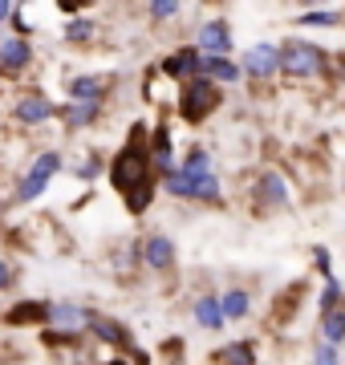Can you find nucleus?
I'll return each instance as SVG.
<instances>
[{
  "label": "nucleus",
  "instance_id": "nucleus-18",
  "mask_svg": "<svg viewBox=\"0 0 345 365\" xmlns=\"http://www.w3.org/2000/svg\"><path fill=\"white\" fill-rule=\"evenodd\" d=\"M150 163H155L159 175L175 167V146H171V130L167 126H155V134H150Z\"/></svg>",
  "mask_w": 345,
  "mask_h": 365
},
{
  "label": "nucleus",
  "instance_id": "nucleus-14",
  "mask_svg": "<svg viewBox=\"0 0 345 365\" xmlns=\"http://www.w3.org/2000/svg\"><path fill=\"white\" fill-rule=\"evenodd\" d=\"M200 73H207V78H215L220 86H236L240 73H244V66H236V61H227L224 53H203V66Z\"/></svg>",
  "mask_w": 345,
  "mask_h": 365
},
{
  "label": "nucleus",
  "instance_id": "nucleus-3",
  "mask_svg": "<svg viewBox=\"0 0 345 365\" xmlns=\"http://www.w3.org/2000/svg\"><path fill=\"white\" fill-rule=\"evenodd\" d=\"M215 106H220V86H215V78L195 73V78H187L179 86V114L187 122H203L207 114H215Z\"/></svg>",
  "mask_w": 345,
  "mask_h": 365
},
{
  "label": "nucleus",
  "instance_id": "nucleus-20",
  "mask_svg": "<svg viewBox=\"0 0 345 365\" xmlns=\"http://www.w3.org/2000/svg\"><path fill=\"white\" fill-rule=\"evenodd\" d=\"M163 187H167V195H175V199H195V175L187 167L163 170Z\"/></svg>",
  "mask_w": 345,
  "mask_h": 365
},
{
  "label": "nucleus",
  "instance_id": "nucleus-21",
  "mask_svg": "<svg viewBox=\"0 0 345 365\" xmlns=\"http://www.w3.org/2000/svg\"><path fill=\"white\" fill-rule=\"evenodd\" d=\"M212 361H220V365H252L256 349L248 345V341H232V345H224V349L212 353Z\"/></svg>",
  "mask_w": 345,
  "mask_h": 365
},
{
  "label": "nucleus",
  "instance_id": "nucleus-7",
  "mask_svg": "<svg viewBox=\"0 0 345 365\" xmlns=\"http://www.w3.org/2000/svg\"><path fill=\"white\" fill-rule=\"evenodd\" d=\"M53 118H57V106L49 102L41 90H25L13 102V122L16 126H25V130H37V126L53 122Z\"/></svg>",
  "mask_w": 345,
  "mask_h": 365
},
{
  "label": "nucleus",
  "instance_id": "nucleus-6",
  "mask_svg": "<svg viewBox=\"0 0 345 365\" xmlns=\"http://www.w3.org/2000/svg\"><path fill=\"white\" fill-rule=\"evenodd\" d=\"M86 333H90L93 341L110 345L114 353H126L130 361H143V353H134V341H130V333H126V325H122V321H114V317L93 313V309H90V317H86Z\"/></svg>",
  "mask_w": 345,
  "mask_h": 365
},
{
  "label": "nucleus",
  "instance_id": "nucleus-30",
  "mask_svg": "<svg viewBox=\"0 0 345 365\" xmlns=\"http://www.w3.org/2000/svg\"><path fill=\"white\" fill-rule=\"evenodd\" d=\"M9 25H13L16 33H33V21H29V4H16L13 16H9Z\"/></svg>",
  "mask_w": 345,
  "mask_h": 365
},
{
  "label": "nucleus",
  "instance_id": "nucleus-16",
  "mask_svg": "<svg viewBox=\"0 0 345 365\" xmlns=\"http://www.w3.org/2000/svg\"><path fill=\"white\" fill-rule=\"evenodd\" d=\"M69 98H106L110 93V78H98V73H78V78L66 81Z\"/></svg>",
  "mask_w": 345,
  "mask_h": 365
},
{
  "label": "nucleus",
  "instance_id": "nucleus-36",
  "mask_svg": "<svg viewBox=\"0 0 345 365\" xmlns=\"http://www.w3.org/2000/svg\"><path fill=\"white\" fill-rule=\"evenodd\" d=\"M81 4H86V0H57V9H61V13H78Z\"/></svg>",
  "mask_w": 345,
  "mask_h": 365
},
{
  "label": "nucleus",
  "instance_id": "nucleus-38",
  "mask_svg": "<svg viewBox=\"0 0 345 365\" xmlns=\"http://www.w3.org/2000/svg\"><path fill=\"white\" fill-rule=\"evenodd\" d=\"M301 4H317V0H301Z\"/></svg>",
  "mask_w": 345,
  "mask_h": 365
},
{
  "label": "nucleus",
  "instance_id": "nucleus-11",
  "mask_svg": "<svg viewBox=\"0 0 345 365\" xmlns=\"http://www.w3.org/2000/svg\"><path fill=\"white\" fill-rule=\"evenodd\" d=\"M143 264L150 272H171L175 268V244L167 235H146L143 240Z\"/></svg>",
  "mask_w": 345,
  "mask_h": 365
},
{
  "label": "nucleus",
  "instance_id": "nucleus-32",
  "mask_svg": "<svg viewBox=\"0 0 345 365\" xmlns=\"http://www.w3.org/2000/svg\"><path fill=\"white\" fill-rule=\"evenodd\" d=\"M337 300H341V284H337V280H333V272H329V280H325V297H321V304H325V309H333Z\"/></svg>",
  "mask_w": 345,
  "mask_h": 365
},
{
  "label": "nucleus",
  "instance_id": "nucleus-23",
  "mask_svg": "<svg viewBox=\"0 0 345 365\" xmlns=\"http://www.w3.org/2000/svg\"><path fill=\"white\" fill-rule=\"evenodd\" d=\"M122 199H126V207H130L134 215H143V211L150 207V199H155V175H150V179H143L138 187H130Z\"/></svg>",
  "mask_w": 345,
  "mask_h": 365
},
{
  "label": "nucleus",
  "instance_id": "nucleus-37",
  "mask_svg": "<svg viewBox=\"0 0 345 365\" xmlns=\"http://www.w3.org/2000/svg\"><path fill=\"white\" fill-rule=\"evenodd\" d=\"M13 9H16L13 0H0V25H4V21H9V16H13Z\"/></svg>",
  "mask_w": 345,
  "mask_h": 365
},
{
  "label": "nucleus",
  "instance_id": "nucleus-27",
  "mask_svg": "<svg viewBox=\"0 0 345 365\" xmlns=\"http://www.w3.org/2000/svg\"><path fill=\"white\" fill-rule=\"evenodd\" d=\"M98 170H102V158L98 155H86L81 163H73V175H78L81 182H93L98 179Z\"/></svg>",
  "mask_w": 345,
  "mask_h": 365
},
{
  "label": "nucleus",
  "instance_id": "nucleus-34",
  "mask_svg": "<svg viewBox=\"0 0 345 365\" xmlns=\"http://www.w3.org/2000/svg\"><path fill=\"white\" fill-rule=\"evenodd\" d=\"M313 357H317V361H337V349H333V341H325V345H321Z\"/></svg>",
  "mask_w": 345,
  "mask_h": 365
},
{
  "label": "nucleus",
  "instance_id": "nucleus-25",
  "mask_svg": "<svg viewBox=\"0 0 345 365\" xmlns=\"http://www.w3.org/2000/svg\"><path fill=\"white\" fill-rule=\"evenodd\" d=\"M321 333H325V341H333V345H341V341H345V313L337 309V304H333V309H325Z\"/></svg>",
  "mask_w": 345,
  "mask_h": 365
},
{
  "label": "nucleus",
  "instance_id": "nucleus-15",
  "mask_svg": "<svg viewBox=\"0 0 345 365\" xmlns=\"http://www.w3.org/2000/svg\"><path fill=\"white\" fill-rule=\"evenodd\" d=\"M227 313H224V300L220 297H200L195 300V325L207 329V333H215V329H224Z\"/></svg>",
  "mask_w": 345,
  "mask_h": 365
},
{
  "label": "nucleus",
  "instance_id": "nucleus-5",
  "mask_svg": "<svg viewBox=\"0 0 345 365\" xmlns=\"http://www.w3.org/2000/svg\"><path fill=\"white\" fill-rule=\"evenodd\" d=\"M280 69L289 78H317V73L329 69V57H325V49L309 45V41H292V45L280 49Z\"/></svg>",
  "mask_w": 345,
  "mask_h": 365
},
{
  "label": "nucleus",
  "instance_id": "nucleus-22",
  "mask_svg": "<svg viewBox=\"0 0 345 365\" xmlns=\"http://www.w3.org/2000/svg\"><path fill=\"white\" fill-rule=\"evenodd\" d=\"M93 33H98V25H93L90 16H81V13H69L66 29H61V37H66L69 45H86V41H93Z\"/></svg>",
  "mask_w": 345,
  "mask_h": 365
},
{
  "label": "nucleus",
  "instance_id": "nucleus-8",
  "mask_svg": "<svg viewBox=\"0 0 345 365\" xmlns=\"http://www.w3.org/2000/svg\"><path fill=\"white\" fill-rule=\"evenodd\" d=\"M33 41H29V33H13V37L0 41V73L4 78H21L29 66H33Z\"/></svg>",
  "mask_w": 345,
  "mask_h": 365
},
{
  "label": "nucleus",
  "instance_id": "nucleus-28",
  "mask_svg": "<svg viewBox=\"0 0 345 365\" xmlns=\"http://www.w3.org/2000/svg\"><path fill=\"white\" fill-rule=\"evenodd\" d=\"M179 4H183V0H150L146 9H150V21H171V16L179 13Z\"/></svg>",
  "mask_w": 345,
  "mask_h": 365
},
{
  "label": "nucleus",
  "instance_id": "nucleus-4",
  "mask_svg": "<svg viewBox=\"0 0 345 365\" xmlns=\"http://www.w3.org/2000/svg\"><path fill=\"white\" fill-rule=\"evenodd\" d=\"M61 167H66L61 150H53V146H49V150H41V155L33 158V167L21 175V182H16L13 199H16V203H33L37 195H45V187L53 182V175H57Z\"/></svg>",
  "mask_w": 345,
  "mask_h": 365
},
{
  "label": "nucleus",
  "instance_id": "nucleus-13",
  "mask_svg": "<svg viewBox=\"0 0 345 365\" xmlns=\"http://www.w3.org/2000/svg\"><path fill=\"white\" fill-rule=\"evenodd\" d=\"M256 199H260V207H284L289 203V182H284V175L264 170L260 182H256Z\"/></svg>",
  "mask_w": 345,
  "mask_h": 365
},
{
  "label": "nucleus",
  "instance_id": "nucleus-31",
  "mask_svg": "<svg viewBox=\"0 0 345 365\" xmlns=\"http://www.w3.org/2000/svg\"><path fill=\"white\" fill-rule=\"evenodd\" d=\"M13 284H16V264L0 256V292H9Z\"/></svg>",
  "mask_w": 345,
  "mask_h": 365
},
{
  "label": "nucleus",
  "instance_id": "nucleus-1",
  "mask_svg": "<svg viewBox=\"0 0 345 365\" xmlns=\"http://www.w3.org/2000/svg\"><path fill=\"white\" fill-rule=\"evenodd\" d=\"M138 138H143V130H134V138L122 146L118 155H114V163H110V182H114L118 195H126L130 187H138L143 179H150V170H155L150 146H143Z\"/></svg>",
  "mask_w": 345,
  "mask_h": 365
},
{
  "label": "nucleus",
  "instance_id": "nucleus-19",
  "mask_svg": "<svg viewBox=\"0 0 345 365\" xmlns=\"http://www.w3.org/2000/svg\"><path fill=\"white\" fill-rule=\"evenodd\" d=\"M200 49L203 53H227L232 49V29H227L224 21H207V25L200 29Z\"/></svg>",
  "mask_w": 345,
  "mask_h": 365
},
{
  "label": "nucleus",
  "instance_id": "nucleus-9",
  "mask_svg": "<svg viewBox=\"0 0 345 365\" xmlns=\"http://www.w3.org/2000/svg\"><path fill=\"white\" fill-rule=\"evenodd\" d=\"M102 102H106V98H69V102L57 110V118L66 122V130H86V126H93V122L102 118Z\"/></svg>",
  "mask_w": 345,
  "mask_h": 365
},
{
  "label": "nucleus",
  "instance_id": "nucleus-17",
  "mask_svg": "<svg viewBox=\"0 0 345 365\" xmlns=\"http://www.w3.org/2000/svg\"><path fill=\"white\" fill-rule=\"evenodd\" d=\"M45 313H49V304L45 300H16L13 309H9V325H45Z\"/></svg>",
  "mask_w": 345,
  "mask_h": 365
},
{
  "label": "nucleus",
  "instance_id": "nucleus-2",
  "mask_svg": "<svg viewBox=\"0 0 345 365\" xmlns=\"http://www.w3.org/2000/svg\"><path fill=\"white\" fill-rule=\"evenodd\" d=\"M86 317H90V309H81L73 300H53L49 313H45V345L57 349V345H66V341H81Z\"/></svg>",
  "mask_w": 345,
  "mask_h": 365
},
{
  "label": "nucleus",
  "instance_id": "nucleus-24",
  "mask_svg": "<svg viewBox=\"0 0 345 365\" xmlns=\"http://www.w3.org/2000/svg\"><path fill=\"white\" fill-rule=\"evenodd\" d=\"M224 313H227V321H240V317H248V309H252V297L244 292V288H227L224 297Z\"/></svg>",
  "mask_w": 345,
  "mask_h": 365
},
{
  "label": "nucleus",
  "instance_id": "nucleus-10",
  "mask_svg": "<svg viewBox=\"0 0 345 365\" xmlns=\"http://www.w3.org/2000/svg\"><path fill=\"white\" fill-rule=\"evenodd\" d=\"M277 69H280V49H272V45H252V49L244 53V73L248 78L268 81Z\"/></svg>",
  "mask_w": 345,
  "mask_h": 365
},
{
  "label": "nucleus",
  "instance_id": "nucleus-29",
  "mask_svg": "<svg viewBox=\"0 0 345 365\" xmlns=\"http://www.w3.org/2000/svg\"><path fill=\"white\" fill-rule=\"evenodd\" d=\"M183 167L195 170V175H200V170H212V155H207L203 146H191V155L183 158Z\"/></svg>",
  "mask_w": 345,
  "mask_h": 365
},
{
  "label": "nucleus",
  "instance_id": "nucleus-33",
  "mask_svg": "<svg viewBox=\"0 0 345 365\" xmlns=\"http://www.w3.org/2000/svg\"><path fill=\"white\" fill-rule=\"evenodd\" d=\"M337 21H341L337 13H305L301 16V25H337Z\"/></svg>",
  "mask_w": 345,
  "mask_h": 365
},
{
  "label": "nucleus",
  "instance_id": "nucleus-26",
  "mask_svg": "<svg viewBox=\"0 0 345 365\" xmlns=\"http://www.w3.org/2000/svg\"><path fill=\"white\" fill-rule=\"evenodd\" d=\"M191 175H195V170H191ZM195 199H200V203H215V199H220V179H215L212 170H200V175H195Z\"/></svg>",
  "mask_w": 345,
  "mask_h": 365
},
{
  "label": "nucleus",
  "instance_id": "nucleus-12",
  "mask_svg": "<svg viewBox=\"0 0 345 365\" xmlns=\"http://www.w3.org/2000/svg\"><path fill=\"white\" fill-rule=\"evenodd\" d=\"M200 66H203V49L195 45V49L171 53V57L163 61V73H167L171 81H187V78H195V73H200Z\"/></svg>",
  "mask_w": 345,
  "mask_h": 365
},
{
  "label": "nucleus",
  "instance_id": "nucleus-35",
  "mask_svg": "<svg viewBox=\"0 0 345 365\" xmlns=\"http://www.w3.org/2000/svg\"><path fill=\"white\" fill-rule=\"evenodd\" d=\"M313 260H317V268H321V272H325V276L333 272V264H329V256H325V252H321V248L313 252Z\"/></svg>",
  "mask_w": 345,
  "mask_h": 365
}]
</instances>
